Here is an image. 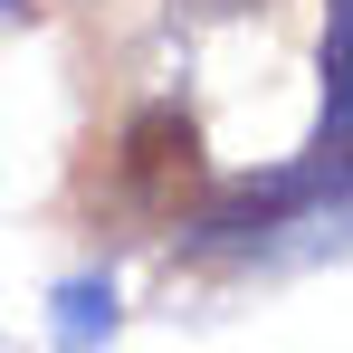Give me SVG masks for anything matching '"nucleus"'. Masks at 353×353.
<instances>
[{"mask_svg": "<svg viewBox=\"0 0 353 353\" xmlns=\"http://www.w3.org/2000/svg\"><path fill=\"white\" fill-rule=\"evenodd\" d=\"M325 163H353V0H334V29H325Z\"/></svg>", "mask_w": 353, "mask_h": 353, "instance_id": "f03ea898", "label": "nucleus"}, {"mask_svg": "<svg viewBox=\"0 0 353 353\" xmlns=\"http://www.w3.org/2000/svg\"><path fill=\"white\" fill-rule=\"evenodd\" d=\"M277 0H172V19H191V29H220V19H268Z\"/></svg>", "mask_w": 353, "mask_h": 353, "instance_id": "7ed1b4c3", "label": "nucleus"}, {"mask_svg": "<svg viewBox=\"0 0 353 353\" xmlns=\"http://www.w3.org/2000/svg\"><path fill=\"white\" fill-rule=\"evenodd\" d=\"M201 191H210V163H201V124L181 115V105H143V115L124 124L115 143V201L134 220H153V230H172L201 210Z\"/></svg>", "mask_w": 353, "mask_h": 353, "instance_id": "f257e3e1", "label": "nucleus"}]
</instances>
